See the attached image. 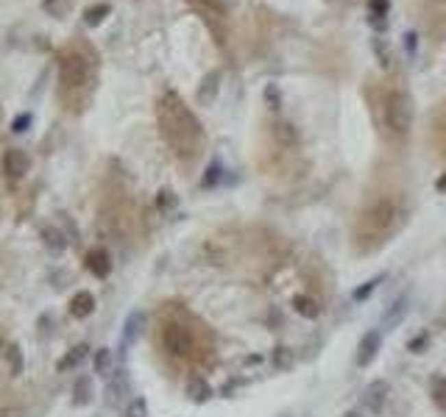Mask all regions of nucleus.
Instances as JSON below:
<instances>
[{
    "mask_svg": "<svg viewBox=\"0 0 446 417\" xmlns=\"http://www.w3.org/2000/svg\"><path fill=\"white\" fill-rule=\"evenodd\" d=\"M59 67V103L64 111L81 114L95 98L98 75H101V56L92 42L87 39H70L56 53Z\"/></svg>",
    "mask_w": 446,
    "mask_h": 417,
    "instance_id": "obj_1",
    "label": "nucleus"
},
{
    "mask_svg": "<svg viewBox=\"0 0 446 417\" xmlns=\"http://www.w3.org/2000/svg\"><path fill=\"white\" fill-rule=\"evenodd\" d=\"M156 120H159L162 137H165V142L179 159L193 161L201 153V148H204V129H201L198 117L190 111V106L179 98V92L168 90L159 98Z\"/></svg>",
    "mask_w": 446,
    "mask_h": 417,
    "instance_id": "obj_2",
    "label": "nucleus"
},
{
    "mask_svg": "<svg viewBox=\"0 0 446 417\" xmlns=\"http://www.w3.org/2000/svg\"><path fill=\"white\" fill-rule=\"evenodd\" d=\"M382 114H385V125L388 131L396 134V137H404L410 131L413 125V114H416V106H413V98L404 92V90H391L385 95V103H382Z\"/></svg>",
    "mask_w": 446,
    "mask_h": 417,
    "instance_id": "obj_3",
    "label": "nucleus"
},
{
    "mask_svg": "<svg viewBox=\"0 0 446 417\" xmlns=\"http://www.w3.org/2000/svg\"><path fill=\"white\" fill-rule=\"evenodd\" d=\"M187 3L201 14V20L207 23V28L212 31L218 45H223V42H226V9H223V0H187Z\"/></svg>",
    "mask_w": 446,
    "mask_h": 417,
    "instance_id": "obj_4",
    "label": "nucleus"
},
{
    "mask_svg": "<svg viewBox=\"0 0 446 417\" xmlns=\"http://www.w3.org/2000/svg\"><path fill=\"white\" fill-rule=\"evenodd\" d=\"M162 345H165V351L171 356H190V351H193V334L184 325L171 323V325H165V331H162Z\"/></svg>",
    "mask_w": 446,
    "mask_h": 417,
    "instance_id": "obj_5",
    "label": "nucleus"
},
{
    "mask_svg": "<svg viewBox=\"0 0 446 417\" xmlns=\"http://www.w3.org/2000/svg\"><path fill=\"white\" fill-rule=\"evenodd\" d=\"M28 170H31V156H28L25 150L9 148V150L3 153V173H6L9 181H23Z\"/></svg>",
    "mask_w": 446,
    "mask_h": 417,
    "instance_id": "obj_6",
    "label": "nucleus"
},
{
    "mask_svg": "<svg viewBox=\"0 0 446 417\" xmlns=\"http://www.w3.org/2000/svg\"><path fill=\"white\" fill-rule=\"evenodd\" d=\"M388 392H391V387H388V381H382V379H377V381H371L366 390H362V406H366L371 414H380L382 409H385V401H388Z\"/></svg>",
    "mask_w": 446,
    "mask_h": 417,
    "instance_id": "obj_7",
    "label": "nucleus"
},
{
    "mask_svg": "<svg viewBox=\"0 0 446 417\" xmlns=\"http://www.w3.org/2000/svg\"><path fill=\"white\" fill-rule=\"evenodd\" d=\"M380 348H382V334H380V331L362 334V340H360V345H357V364H360V367H369V364L377 359Z\"/></svg>",
    "mask_w": 446,
    "mask_h": 417,
    "instance_id": "obj_8",
    "label": "nucleus"
},
{
    "mask_svg": "<svg viewBox=\"0 0 446 417\" xmlns=\"http://www.w3.org/2000/svg\"><path fill=\"white\" fill-rule=\"evenodd\" d=\"M218 92H221V70H210L204 78H201V83H198L195 100L201 106H212L215 98H218Z\"/></svg>",
    "mask_w": 446,
    "mask_h": 417,
    "instance_id": "obj_9",
    "label": "nucleus"
},
{
    "mask_svg": "<svg viewBox=\"0 0 446 417\" xmlns=\"http://www.w3.org/2000/svg\"><path fill=\"white\" fill-rule=\"evenodd\" d=\"M84 267H87L95 278H106V275L112 273V256H109V250H106V247H92V250H87Z\"/></svg>",
    "mask_w": 446,
    "mask_h": 417,
    "instance_id": "obj_10",
    "label": "nucleus"
},
{
    "mask_svg": "<svg viewBox=\"0 0 446 417\" xmlns=\"http://www.w3.org/2000/svg\"><path fill=\"white\" fill-rule=\"evenodd\" d=\"M410 312V298L408 295H399L385 312H382V331H393L404 317Z\"/></svg>",
    "mask_w": 446,
    "mask_h": 417,
    "instance_id": "obj_11",
    "label": "nucleus"
},
{
    "mask_svg": "<svg viewBox=\"0 0 446 417\" xmlns=\"http://www.w3.org/2000/svg\"><path fill=\"white\" fill-rule=\"evenodd\" d=\"M67 312H70L75 320H87V317L95 312V295H92L90 289L75 292V295L70 298V304H67Z\"/></svg>",
    "mask_w": 446,
    "mask_h": 417,
    "instance_id": "obj_12",
    "label": "nucleus"
},
{
    "mask_svg": "<svg viewBox=\"0 0 446 417\" xmlns=\"http://www.w3.org/2000/svg\"><path fill=\"white\" fill-rule=\"evenodd\" d=\"M0 356L6 359L12 375H23V370H25V356H23V348H20L14 340H0Z\"/></svg>",
    "mask_w": 446,
    "mask_h": 417,
    "instance_id": "obj_13",
    "label": "nucleus"
},
{
    "mask_svg": "<svg viewBox=\"0 0 446 417\" xmlns=\"http://www.w3.org/2000/svg\"><path fill=\"white\" fill-rule=\"evenodd\" d=\"M90 356V342H78V345H73L59 362H56V373H67V370H75L81 362H84Z\"/></svg>",
    "mask_w": 446,
    "mask_h": 417,
    "instance_id": "obj_14",
    "label": "nucleus"
},
{
    "mask_svg": "<svg viewBox=\"0 0 446 417\" xmlns=\"http://www.w3.org/2000/svg\"><path fill=\"white\" fill-rule=\"evenodd\" d=\"M388 12H391V0H369V23L377 31L388 28Z\"/></svg>",
    "mask_w": 446,
    "mask_h": 417,
    "instance_id": "obj_15",
    "label": "nucleus"
},
{
    "mask_svg": "<svg viewBox=\"0 0 446 417\" xmlns=\"http://www.w3.org/2000/svg\"><path fill=\"white\" fill-rule=\"evenodd\" d=\"M143 328H145V312H132L129 317H126V325H123V345H132V342H137L140 340V334H143Z\"/></svg>",
    "mask_w": 446,
    "mask_h": 417,
    "instance_id": "obj_16",
    "label": "nucleus"
},
{
    "mask_svg": "<svg viewBox=\"0 0 446 417\" xmlns=\"http://www.w3.org/2000/svg\"><path fill=\"white\" fill-rule=\"evenodd\" d=\"M39 237H42L45 247L53 250V254H62V250L67 247V234L59 231L56 226H42V228H39Z\"/></svg>",
    "mask_w": 446,
    "mask_h": 417,
    "instance_id": "obj_17",
    "label": "nucleus"
},
{
    "mask_svg": "<svg viewBox=\"0 0 446 417\" xmlns=\"http://www.w3.org/2000/svg\"><path fill=\"white\" fill-rule=\"evenodd\" d=\"M273 139L279 142V145H285V148H293L296 142H299V131H296V125L293 122H288V120H279V122H273Z\"/></svg>",
    "mask_w": 446,
    "mask_h": 417,
    "instance_id": "obj_18",
    "label": "nucleus"
},
{
    "mask_svg": "<svg viewBox=\"0 0 446 417\" xmlns=\"http://www.w3.org/2000/svg\"><path fill=\"white\" fill-rule=\"evenodd\" d=\"M92 379L90 375H81V379L73 384V406H90L92 403Z\"/></svg>",
    "mask_w": 446,
    "mask_h": 417,
    "instance_id": "obj_19",
    "label": "nucleus"
},
{
    "mask_svg": "<svg viewBox=\"0 0 446 417\" xmlns=\"http://www.w3.org/2000/svg\"><path fill=\"white\" fill-rule=\"evenodd\" d=\"M187 395L193 403H207L212 398V387L207 384V379H190L187 381Z\"/></svg>",
    "mask_w": 446,
    "mask_h": 417,
    "instance_id": "obj_20",
    "label": "nucleus"
},
{
    "mask_svg": "<svg viewBox=\"0 0 446 417\" xmlns=\"http://www.w3.org/2000/svg\"><path fill=\"white\" fill-rule=\"evenodd\" d=\"M109 14H112V6H109V3H92V6L84 9V25L98 28Z\"/></svg>",
    "mask_w": 446,
    "mask_h": 417,
    "instance_id": "obj_21",
    "label": "nucleus"
},
{
    "mask_svg": "<svg viewBox=\"0 0 446 417\" xmlns=\"http://www.w3.org/2000/svg\"><path fill=\"white\" fill-rule=\"evenodd\" d=\"M271 362H273L276 370H290L296 364V353L288 345H276L273 353H271Z\"/></svg>",
    "mask_w": 446,
    "mask_h": 417,
    "instance_id": "obj_22",
    "label": "nucleus"
},
{
    "mask_svg": "<svg viewBox=\"0 0 446 417\" xmlns=\"http://www.w3.org/2000/svg\"><path fill=\"white\" fill-rule=\"evenodd\" d=\"M293 309H296V314H301V317H307V320H315V317L321 314V306H318L312 298H307V295H296V298H293Z\"/></svg>",
    "mask_w": 446,
    "mask_h": 417,
    "instance_id": "obj_23",
    "label": "nucleus"
},
{
    "mask_svg": "<svg viewBox=\"0 0 446 417\" xmlns=\"http://www.w3.org/2000/svg\"><path fill=\"white\" fill-rule=\"evenodd\" d=\"M92 367H95L98 375H109L112 373V348H98L95 359H92Z\"/></svg>",
    "mask_w": 446,
    "mask_h": 417,
    "instance_id": "obj_24",
    "label": "nucleus"
},
{
    "mask_svg": "<svg viewBox=\"0 0 446 417\" xmlns=\"http://www.w3.org/2000/svg\"><path fill=\"white\" fill-rule=\"evenodd\" d=\"M221 178H223V167H221V161H212V164L207 167L204 178H201V189H212V187H218Z\"/></svg>",
    "mask_w": 446,
    "mask_h": 417,
    "instance_id": "obj_25",
    "label": "nucleus"
},
{
    "mask_svg": "<svg viewBox=\"0 0 446 417\" xmlns=\"http://www.w3.org/2000/svg\"><path fill=\"white\" fill-rule=\"evenodd\" d=\"M430 390H432L435 406H438V409H446V379H443V375H432Z\"/></svg>",
    "mask_w": 446,
    "mask_h": 417,
    "instance_id": "obj_26",
    "label": "nucleus"
},
{
    "mask_svg": "<svg viewBox=\"0 0 446 417\" xmlns=\"http://www.w3.org/2000/svg\"><path fill=\"white\" fill-rule=\"evenodd\" d=\"M176 200H179L176 192L165 187V189H159V195H156V209H159V212H171V209L176 206Z\"/></svg>",
    "mask_w": 446,
    "mask_h": 417,
    "instance_id": "obj_27",
    "label": "nucleus"
},
{
    "mask_svg": "<svg viewBox=\"0 0 446 417\" xmlns=\"http://www.w3.org/2000/svg\"><path fill=\"white\" fill-rule=\"evenodd\" d=\"M126 390H129V381H126V379H120V381H112V384H109V390H106V392H109L106 403H109V406L120 403V401H123V392H126Z\"/></svg>",
    "mask_w": 446,
    "mask_h": 417,
    "instance_id": "obj_28",
    "label": "nucleus"
},
{
    "mask_svg": "<svg viewBox=\"0 0 446 417\" xmlns=\"http://www.w3.org/2000/svg\"><path fill=\"white\" fill-rule=\"evenodd\" d=\"M380 281H382V275H377V278H371V281H366L362 286H357L354 292H351V298L360 304V301H366V298H371V292L380 286Z\"/></svg>",
    "mask_w": 446,
    "mask_h": 417,
    "instance_id": "obj_29",
    "label": "nucleus"
},
{
    "mask_svg": "<svg viewBox=\"0 0 446 417\" xmlns=\"http://www.w3.org/2000/svg\"><path fill=\"white\" fill-rule=\"evenodd\" d=\"M262 95H265V103H268L271 111H279L282 109V90L276 87V83H268Z\"/></svg>",
    "mask_w": 446,
    "mask_h": 417,
    "instance_id": "obj_30",
    "label": "nucleus"
},
{
    "mask_svg": "<svg viewBox=\"0 0 446 417\" xmlns=\"http://www.w3.org/2000/svg\"><path fill=\"white\" fill-rule=\"evenodd\" d=\"M31 122H34V114L31 111H23L12 120V134H25L31 129Z\"/></svg>",
    "mask_w": 446,
    "mask_h": 417,
    "instance_id": "obj_31",
    "label": "nucleus"
},
{
    "mask_svg": "<svg viewBox=\"0 0 446 417\" xmlns=\"http://www.w3.org/2000/svg\"><path fill=\"white\" fill-rule=\"evenodd\" d=\"M123 417H148V403H145V398H134V401L129 403V409L123 412Z\"/></svg>",
    "mask_w": 446,
    "mask_h": 417,
    "instance_id": "obj_32",
    "label": "nucleus"
},
{
    "mask_svg": "<svg viewBox=\"0 0 446 417\" xmlns=\"http://www.w3.org/2000/svg\"><path fill=\"white\" fill-rule=\"evenodd\" d=\"M416 48H419V33L416 31H408V33H404V51H408L410 59L416 56Z\"/></svg>",
    "mask_w": 446,
    "mask_h": 417,
    "instance_id": "obj_33",
    "label": "nucleus"
},
{
    "mask_svg": "<svg viewBox=\"0 0 446 417\" xmlns=\"http://www.w3.org/2000/svg\"><path fill=\"white\" fill-rule=\"evenodd\" d=\"M0 417H34V412L31 409H23V406H9V409L0 412Z\"/></svg>",
    "mask_w": 446,
    "mask_h": 417,
    "instance_id": "obj_34",
    "label": "nucleus"
},
{
    "mask_svg": "<svg viewBox=\"0 0 446 417\" xmlns=\"http://www.w3.org/2000/svg\"><path fill=\"white\" fill-rule=\"evenodd\" d=\"M427 340H430V337H427V334H421V337H416V340L410 342V351H416V353H419V351H421V345H424Z\"/></svg>",
    "mask_w": 446,
    "mask_h": 417,
    "instance_id": "obj_35",
    "label": "nucleus"
},
{
    "mask_svg": "<svg viewBox=\"0 0 446 417\" xmlns=\"http://www.w3.org/2000/svg\"><path fill=\"white\" fill-rule=\"evenodd\" d=\"M435 189H438V192H443V195H446V173H441V178H438V181H435Z\"/></svg>",
    "mask_w": 446,
    "mask_h": 417,
    "instance_id": "obj_36",
    "label": "nucleus"
},
{
    "mask_svg": "<svg viewBox=\"0 0 446 417\" xmlns=\"http://www.w3.org/2000/svg\"><path fill=\"white\" fill-rule=\"evenodd\" d=\"M343 417H362V414H360V412H354V409H351V412H346V414H343Z\"/></svg>",
    "mask_w": 446,
    "mask_h": 417,
    "instance_id": "obj_37",
    "label": "nucleus"
}]
</instances>
